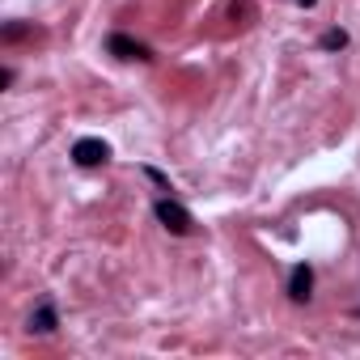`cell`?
I'll use <instances>...</instances> for the list:
<instances>
[{
  "label": "cell",
  "mask_w": 360,
  "mask_h": 360,
  "mask_svg": "<svg viewBox=\"0 0 360 360\" xmlns=\"http://www.w3.org/2000/svg\"><path fill=\"white\" fill-rule=\"evenodd\" d=\"M157 221L169 229V233H191V212L183 204H174V200H157Z\"/></svg>",
  "instance_id": "obj_1"
},
{
  "label": "cell",
  "mask_w": 360,
  "mask_h": 360,
  "mask_svg": "<svg viewBox=\"0 0 360 360\" xmlns=\"http://www.w3.org/2000/svg\"><path fill=\"white\" fill-rule=\"evenodd\" d=\"M72 161H77V165H85V169H94V165H106V161H110V148H106V140L85 136V140H77V144H72Z\"/></svg>",
  "instance_id": "obj_2"
},
{
  "label": "cell",
  "mask_w": 360,
  "mask_h": 360,
  "mask_svg": "<svg viewBox=\"0 0 360 360\" xmlns=\"http://www.w3.org/2000/svg\"><path fill=\"white\" fill-rule=\"evenodd\" d=\"M288 297H292L297 305L314 297V267H309V263H297V267L288 271Z\"/></svg>",
  "instance_id": "obj_3"
},
{
  "label": "cell",
  "mask_w": 360,
  "mask_h": 360,
  "mask_svg": "<svg viewBox=\"0 0 360 360\" xmlns=\"http://www.w3.org/2000/svg\"><path fill=\"white\" fill-rule=\"evenodd\" d=\"M106 51H110V56H119V60H153V56H148V47H144V43H136V39H127V34H110V39H106Z\"/></svg>",
  "instance_id": "obj_4"
},
{
  "label": "cell",
  "mask_w": 360,
  "mask_h": 360,
  "mask_svg": "<svg viewBox=\"0 0 360 360\" xmlns=\"http://www.w3.org/2000/svg\"><path fill=\"white\" fill-rule=\"evenodd\" d=\"M56 326H60L56 305H51V301H39V305H34V314H30V330H34V335H51Z\"/></svg>",
  "instance_id": "obj_5"
},
{
  "label": "cell",
  "mask_w": 360,
  "mask_h": 360,
  "mask_svg": "<svg viewBox=\"0 0 360 360\" xmlns=\"http://www.w3.org/2000/svg\"><path fill=\"white\" fill-rule=\"evenodd\" d=\"M339 47H347V34L343 30H326L322 34V51H339Z\"/></svg>",
  "instance_id": "obj_6"
},
{
  "label": "cell",
  "mask_w": 360,
  "mask_h": 360,
  "mask_svg": "<svg viewBox=\"0 0 360 360\" xmlns=\"http://www.w3.org/2000/svg\"><path fill=\"white\" fill-rule=\"evenodd\" d=\"M30 30L26 26H5V43H18V39H26Z\"/></svg>",
  "instance_id": "obj_7"
}]
</instances>
